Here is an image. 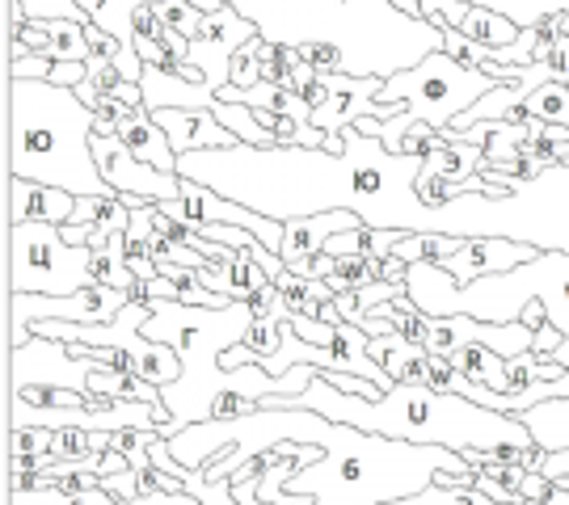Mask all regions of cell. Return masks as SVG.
Returning <instances> with one entry per match:
<instances>
[{"mask_svg": "<svg viewBox=\"0 0 569 505\" xmlns=\"http://www.w3.org/2000/svg\"><path fill=\"white\" fill-rule=\"evenodd\" d=\"M262 408H312L329 422L355 425L367 434H385V438H406L422 446H448V451H489L507 464H540V446L531 443L528 425L510 413H493L486 404L456 396V392H435V387L397 384L380 401H363L338 392L326 375L317 371V380L300 396H270Z\"/></svg>", "mask_w": 569, "mask_h": 505, "instance_id": "6da1fadb", "label": "cell"}, {"mask_svg": "<svg viewBox=\"0 0 569 505\" xmlns=\"http://www.w3.org/2000/svg\"><path fill=\"white\" fill-rule=\"evenodd\" d=\"M326 455L305 472H296L279 493L258 497L262 505H397L427 493L430 485L472 488L477 467L460 451L422 446L406 438L367 434L355 425L326 422L321 438Z\"/></svg>", "mask_w": 569, "mask_h": 505, "instance_id": "7a4b0ae2", "label": "cell"}, {"mask_svg": "<svg viewBox=\"0 0 569 505\" xmlns=\"http://www.w3.org/2000/svg\"><path fill=\"white\" fill-rule=\"evenodd\" d=\"M98 114L77 89L9 81V178L56 185L77 199L114 194L93 161Z\"/></svg>", "mask_w": 569, "mask_h": 505, "instance_id": "3957f363", "label": "cell"}, {"mask_svg": "<svg viewBox=\"0 0 569 505\" xmlns=\"http://www.w3.org/2000/svg\"><path fill=\"white\" fill-rule=\"evenodd\" d=\"M143 303L152 312L143 324V337L173 345L182 358V380L161 387V404L169 408L161 438H178L186 425L216 422V404L228 387L224 354L253 333L258 312L249 307V300H232L228 307H199L182 300Z\"/></svg>", "mask_w": 569, "mask_h": 505, "instance_id": "277c9868", "label": "cell"}, {"mask_svg": "<svg viewBox=\"0 0 569 505\" xmlns=\"http://www.w3.org/2000/svg\"><path fill=\"white\" fill-rule=\"evenodd\" d=\"M406 295L427 316H472L486 324H515L528 303L545 307V321L569 337V253H536L528 265L460 286L439 262L406 270Z\"/></svg>", "mask_w": 569, "mask_h": 505, "instance_id": "5b68a950", "label": "cell"}, {"mask_svg": "<svg viewBox=\"0 0 569 505\" xmlns=\"http://www.w3.org/2000/svg\"><path fill=\"white\" fill-rule=\"evenodd\" d=\"M413 232L439 236H507L540 253H569V161L540 169L536 178H510L507 194H465V199L422 206Z\"/></svg>", "mask_w": 569, "mask_h": 505, "instance_id": "8992f818", "label": "cell"}, {"mask_svg": "<svg viewBox=\"0 0 569 505\" xmlns=\"http://www.w3.org/2000/svg\"><path fill=\"white\" fill-rule=\"evenodd\" d=\"M498 84H502L498 77L451 60L448 51H430L418 68H406V72L388 77L380 98H376L385 105L388 119H359V131L376 135L388 152H397L409 127L427 122V127H435L443 135V131H451V122L460 119L465 110H472L486 93H493Z\"/></svg>", "mask_w": 569, "mask_h": 505, "instance_id": "52a82bcc", "label": "cell"}, {"mask_svg": "<svg viewBox=\"0 0 569 505\" xmlns=\"http://www.w3.org/2000/svg\"><path fill=\"white\" fill-rule=\"evenodd\" d=\"M9 295H77L93 286V253L68 244L56 223H13L9 228Z\"/></svg>", "mask_w": 569, "mask_h": 505, "instance_id": "ba28073f", "label": "cell"}, {"mask_svg": "<svg viewBox=\"0 0 569 505\" xmlns=\"http://www.w3.org/2000/svg\"><path fill=\"white\" fill-rule=\"evenodd\" d=\"M262 34V26L253 18H244L237 4H224L220 13H207L203 21V34L190 42V55L178 68L186 81H194L199 89L216 93L232 81V55L241 51L244 42H253Z\"/></svg>", "mask_w": 569, "mask_h": 505, "instance_id": "9c48e42d", "label": "cell"}, {"mask_svg": "<svg viewBox=\"0 0 569 505\" xmlns=\"http://www.w3.org/2000/svg\"><path fill=\"white\" fill-rule=\"evenodd\" d=\"M388 77H350V72H321L317 84L305 93L312 105V127L326 135H342L346 127H359V119H388L380 105V89Z\"/></svg>", "mask_w": 569, "mask_h": 505, "instance_id": "30bf717a", "label": "cell"}, {"mask_svg": "<svg viewBox=\"0 0 569 505\" xmlns=\"http://www.w3.org/2000/svg\"><path fill=\"white\" fill-rule=\"evenodd\" d=\"M93 161H98L106 185L114 194H136V199H148V202L182 199V173H164V169L136 161L119 143V135H102L98 131L93 135Z\"/></svg>", "mask_w": 569, "mask_h": 505, "instance_id": "8fae6325", "label": "cell"}, {"mask_svg": "<svg viewBox=\"0 0 569 505\" xmlns=\"http://www.w3.org/2000/svg\"><path fill=\"white\" fill-rule=\"evenodd\" d=\"M540 249H531L523 241H507V236H465L460 253L439 262L460 286L477 283V279H493V274H507V270H519L528 265Z\"/></svg>", "mask_w": 569, "mask_h": 505, "instance_id": "7c38bea8", "label": "cell"}, {"mask_svg": "<svg viewBox=\"0 0 569 505\" xmlns=\"http://www.w3.org/2000/svg\"><path fill=\"white\" fill-rule=\"evenodd\" d=\"M127 228H131V206L122 194H89V199H77V211L60 232L68 244L106 249L114 236H127Z\"/></svg>", "mask_w": 569, "mask_h": 505, "instance_id": "4fadbf2b", "label": "cell"}, {"mask_svg": "<svg viewBox=\"0 0 569 505\" xmlns=\"http://www.w3.org/2000/svg\"><path fill=\"white\" fill-rule=\"evenodd\" d=\"M350 228H363V220L355 211H326V215H305V220H287L283 223V249L279 257L287 262V270L308 274V265L326 253L329 236L350 232Z\"/></svg>", "mask_w": 569, "mask_h": 505, "instance_id": "5bb4252c", "label": "cell"}, {"mask_svg": "<svg viewBox=\"0 0 569 505\" xmlns=\"http://www.w3.org/2000/svg\"><path fill=\"white\" fill-rule=\"evenodd\" d=\"M157 127H161L173 152L190 156V152H211V148H237V135L224 122L216 119V110H186V105H169V110H148Z\"/></svg>", "mask_w": 569, "mask_h": 505, "instance_id": "9a60e30c", "label": "cell"}, {"mask_svg": "<svg viewBox=\"0 0 569 505\" xmlns=\"http://www.w3.org/2000/svg\"><path fill=\"white\" fill-rule=\"evenodd\" d=\"M77 211V194L56 190V185L26 182V178H9V228L13 223H63Z\"/></svg>", "mask_w": 569, "mask_h": 505, "instance_id": "2e32d148", "label": "cell"}, {"mask_svg": "<svg viewBox=\"0 0 569 505\" xmlns=\"http://www.w3.org/2000/svg\"><path fill=\"white\" fill-rule=\"evenodd\" d=\"M114 135L119 143L136 156V161L152 164V169H164V173H178V152H173V143L164 135L157 119L148 114V110H131V114H122L119 127H114Z\"/></svg>", "mask_w": 569, "mask_h": 505, "instance_id": "e0dca14e", "label": "cell"}, {"mask_svg": "<svg viewBox=\"0 0 569 505\" xmlns=\"http://www.w3.org/2000/svg\"><path fill=\"white\" fill-rule=\"evenodd\" d=\"M199 283L216 295H228V300H253L262 286H270V274L249 253L237 249L228 262H211L207 270H199Z\"/></svg>", "mask_w": 569, "mask_h": 505, "instance_id": "ac0fdd59", "label": "cell"}, {"mask_svg": "<svg viewBox=\"0 0 569 505\" xmlns=\"http://www.w3.org/2000/svg\"><path fill=\"white\" fill-rule=\"evenodd\" d=\"M519 422L528 425L531 443L545 455L552 451H569V401H545L531 404L528 413H519Z\"/></svg>", "mask_w": 569, "mask_h": 505, "instance_id": "d6986e66", "label": "cell"}, {"mask_svg": "<svg viewBox=\"0 0 569 505\" xmlns=\"http://www.w3.org/2000/svg\"><path fill=\"white\" fill-rule=\"evenodd\" d=\"M510 122H549V127H566L569 131V84L566 81L540 84L528 101H519L510 110Z\"/></svg>", "mask_w": 569, "mask_h": 505, "instance_id": "ffe728a7", "label": "cell"}, {"mask_svg": "<svg viewBox=\"0 0 569 505\" xmlns=\"http://www.w3.org/2000/svg\"><path fill=\"white\" fill-rule=\"evenodd\" d=\"M279 300L291 307V312H300V316H317L321 321V307L333 303V286L326 279H308V274H296V270H283L279 279Z\"/></svg>", "mask_w": 569, "mask_h": 505, "instance_id": "44dd1931", "label": "cell"}, {"mask_svg": "<svg viewBox=\"0 0 569 505\" xmlns=\"http://www.w3.org/2000/svg\"><path fill=\"white\" fill-rule=\"evenodd\" d=\"M465 380H472V384H486L493 387V392H502L507 387V358L498 354V350H489V345L481 342H468L465 350H456L448 358Z\"/></svg>", "mask_w": 569, "mask_h": 505, "instance_id": "7402d4cb", "label": "cell"}, {"mask_svg": "<svg viewBox=\"0 0 569 505\" xmlns=\"http://www.w3.org/2000/svg\"><path fill=\"white\" fill-rule=\"evenodd\" d=\"M140 4H161V0H81V9L89 13L93 26L110 30L122 47H136V9Z\"/></svg>", "mask_w": 569, "mask_h": 505, "instance_id": "603a6c76", "label": "cell"}, {"mask_svg": "<svg viewBox=\"0 0 569 505\" xmlns=\"http://www.w3.org/2000/svg\"><path fill=\"white\" fill-rule=\"evenodd\" d=\"M460 34L472 42H486V47H515L519 34H523V26H515V21L502 18V13H493V9L472 4V13H468V21L460 26Z\"/></svg>", "mask_w": 569, "mask_h": 505, "instance_id": "cb8c5ba5", "label": "cell"}, {"mask_svg": "<svg viewBox=\"0 0 569 505\" xmlns=\"http://www.w3.org/2000/svg\"><path fill=\"white\" fill-rule=\"evenodd\" d=\"M42 55L60 63H89L93 47H89L81 21H47V51Z\"/></svg>", "mask_w": 569, "mask_h": 505, "instance_id": "d4e9b609", "label": "cell"}, {"mask_svg": "<svg viewBox=\"0 0 569 505\" xmlns=\"http://www.w3.org/2000/svg\"><path fill=\"white\" fill-rule=\"evenodd\" d=\"M9 505H127L114 493H106L102 485L77 488V493H63V488H18L9 493Z\"/></svg>", "mask_w": 569, "mask_h": 505, "instance_id": "484cf974", "label": "cell"}, {"mask_svg": "<svg viewBox=\"0 0 569 505\" xmlns=\"http://www.w3.org/2000/svg\"><path fill=\"white\" fill-rule=\"evenodd\" d=\"M211 110H216V119L224 122L228 131H232L241 143H249V148H279V140H274L262 122H258V114H253L249 105H237V101L216 98V105H211Z\"/></svg>", "mask_w": 569, "mask_h": 505, "instance_id": "4316f807", "label": "cell"}, {"mask_svg": "<svg viewBox=\"0 0 569 505\" xmlns=\"http://www.w3.org/2000/svg\"><path fill=\"white\" fill-rule=\"evenodd\" d=\"M569 371L552 358H540V354H519L507 363V387L502 392H528L536 384H552V380H566Z\"/></svg>", "mask_w": 569, "mask_h": 505, "instance_id": "83f0119b", "label": "cell"}, {"mask_svg": "<svg viewBox=\"0 0 569 505\" xmlns=\"http://www.w3.org/2000/svg\"><path fill=\"white\" fill-rule=\"evenodd\" d=\"M385 279V262H371V257H333L326 283L333 286V295L342 291H359V286H371Z\"/></svg>", "mask_w": 569, "mask_h": 505, "instance_id": "f1b7e54d", "label": "cell"}, {"mask_svg": "<svg viewBox=\"0 0 569 505\" xmlns=\"http://www.w3.org/2000/svg\"><path fill=\"white\" fill-rule=\"evenodd\" d=\"M157 13L164 18V26L173 30V34H182V39H199L203 34V21H207V13H199L190 0H161L157 4Z\"/></svg>", "mask_w": 569, "mask_h": 505, "instance_id": "f546056e", "label": "cell"}, {"mask_svg": "<svg viewBox=\"0 0 569 505\" xmlns=\"http://www.w3.org/2000/svg\"><path fill=\"white\" fill-rule=\"evenodd\" d=\"M18 9L30 21H81V26H89L81 0H18Z\"/></svg>", "mask_w": 569, "mask_h": 505, "instance_id": "4dcf8cb0", "label": "cell"}, {"mask_svg": "<svg viewBox=\"0 0 569 505\" xmlns=\"http://www.w3.org/2000/svg\"><path fill=\"white\" fill-rule=\"evenodd\" d=\"M422 4V21H430L435 30H460L472 13L468 0H418Z\"/></svg>", "mask_w": 569, "mask_h": 505, "instance_id": "1f68e13d", "label": "cell"}, {"mask_svg": "<svg viewBox=\"0 0 569 505\" xmlns=\"http://www.w3.org/2000/svg\"><path fill=\"white\" fill-rule=\"evenodd\" d=\"M439 148H448V140H443L435 127L418 122V127H409L406 131V140H401V148H397V156H422V161H427L430 152H439Z\"/></svg>", "mask_w": 569, "mask_h": 505, "instance_id": "d6a6232c", "label": "cell"}, {"mask_svg": "<svg viewBox=\"0 0 569 505\" xmlns=\"http://www.w3.org/2000/svg\"><path fill=\"white\" fill-rule=\"evenodd\" d=\"M296 51H300V60H305L308 68H317V72H346V55L333 42H300Z\"/></svg>", "mask_w": 569, "mask_h": 505, "instance_id": "836d02e7", "label": "cell"}, {"mask_svg": "<svg viewBox=\"0 0 569 505\" xmlns=\"http://www.w3.org/2000/svg\"><path fill=\"white\" fill-rule=\"evenodd\" d=\"M232 89H253V84H262V63H258V47L253 42H244L241 51L232 55Z\"/></svg>", "mask_w": 569, "mask_h": 505, "instance_id": "e575fe53", "label": "cell"}, {"mask_svg": "<svg viewBox=\"0 0 569 505\" xmlns=\"http://www.w3.org/2000/svg\"><path fill=\"white\" fill-rule=\"evenodd\" d=\"M98 485H102L106 493H114L119 502L131 505L136 497H140V472H136V467H127V472H110V476H102Z\"/></svg>", "mask_w": 569, "mask_h": 505, "instance_id": "d590c367", "label": "cell"}, {"mask_svg": "<svg viewBox=\"0 0 569 505\" xmlns=\"http://www.w3.org/2000/svg\"><path fill=\"white\" fill-rule=\"evenodd\" d=\"M397 262H406V265H413V262H427V236L422 232H406L401 236V244H397V253H392Z\"/></svg>", "mask_w": 569, "mask_h": 505, "instance_id": "8d00e7d4", "label": "cell"}, {"mask_svg": "<svg viewBox=\"0 0 569 505\" xmlns=\"http://www.w3.org/2000/svg\"><path fill=\"white\" fill-rule=\"evenodd\" d=\"M566 342V333H561V329H557V324H540V329H536V342H531V354H540V358H552V354H557V345Z\"/></svg>", "mask_w": 569, "mask_h": 505, "instance_id": "74e56055", "label": "cell"}, {"mask_svg": "<svg viewBox=\"0 0 569 505\" xmlns=\"http://www.w3.org/2000/svg\"><path fill=\"white\" fill-rule=\"evenodd\" d=\"M131 505H207L194 493H140Z\"/></svg>", "mask_w": 569, "mask_h": 505, "instance_id": "f35d334b", "label": "cell"}, {"mask_svg": "<svg viewBox=\"0 0 569 505\" xmlns=\"http://www.w3.org/2000/svg\"><path fill=\"white\" fill-rule=\"evenodd\" d=\"M397 13H406V18H413V21H422V4L418 0H388Z\"/></svg>", "mask_w": 569, "mask_h": 505, "instance_id": "ab89813d", "label": "cell"}, {"mask_svg": "<svg viewBox=\"0 0 569 505\" xmlns=\"http://www.w3.org/2000/svg\"><path fill=\"white\" fill-rule=\"evenodd\" d=\"M552 363H561V366H566V371H569V337H566V342H561V345H557V354H552Z\"/></svg>", "mask_w": 569, "mask_h": 505, "instance_id": "60d3db41", "label": "cell"}, {"mask_svg": "<svg viewBox=\"0 0 569 505\" xmlns=\"http://www.w3.org/2000/svg\"><path fill=\"white\" fill-rule=\"evenodd\" d=\"M557 26H561V34L569 39V13H557Z\"/></svg>", "mask_w": 569, "mask_h": 505, "instance_id": "b9f144b4", "label": "cell"}]
</instances>
